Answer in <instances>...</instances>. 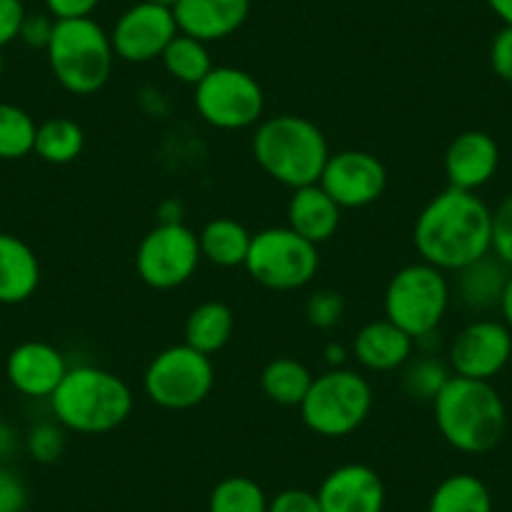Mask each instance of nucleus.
Here are the masks:
<instances>
[{
    "label": "nucleus",
    "mask_w": 512,
    "mask_h": 512,
    "mask_svg": "<svg viewBox=\"0 0 512 512\" xmlns=\"http://www.w3.org/2000/svg\"><path fill=\"white\" fill-rule=\"evenodd\" d=\"M412 239L420 262L460 272L492 254V209L475 191L447 186L420 211Z\"/></svg>",
    "instance_id": "f257e3e1"
},
{
    "label": "nucleus",
    "mask_w": 512,
    "mask_h": 512,
    "mask_svg": "<svg viewBox=\"0 0 512 512\" xmlns=\"http://www.w3.org/2000/svg\"><path fill=\"white\" fill-rule=\"evenodd\" d=\"M435 425L450 447L465 455H485L500 445L507 430V410L490 382L452 374L432 400Z\"/></svg>",
    "instance_id": "f03ea898"
},
{
    "label": "nucleus",
    "mask_w": 512,
    "mask_h": 512,
    "mask_svg": "<svg viewBox=\"0 0 512 512\" xmlns=\"http://www.w3.org/2000/svg\"><path fill=\"white\" fill-rule=\"evenodd\" d=\"M251 151L264 174L292 191L319 184L324 166L332 156L322 128L294 113H282L256 123Z\"/></svg>",
    "instance_id": "7ed1b4c3"
},
{
    "label": "nucleus",
    "mask_w": 512,
    "mask_h": 512,
    "mask_svg": "<svg viewBox=\"0 0 512 512\" xmlns=\"http://www.w3.org/2000/svg\"><path fill=\"white\" fill-rule=\"evenodd\" d=\"M53 417L78 435H106L131 417L134 392L118 374L81 364L68 367L66 377L51 395Z\"/></svg>",
    "instance_id": "20e7f679"
},
{
    "label": "nucleus",
    "mask_w": 512,
    "mask_h": 512,
    "mask_svg": "<svg viewBox=\"0 0 512 512\" xmlns=\"http://www.w3.org/2000/svg\"><path fill=\"white\" fill-rule=\"evenodd\" d=\"M46 56L53 78L73 96L101 91L116 61L111 36L93 18L56 21Z\"/></svg>",
    "instance_id": "39448f33"
},
{
    "label": "nucleus",
    "mask_w": 512,
    "mask_h": 512,
    "mask_svg": "<svg viewBox=\"0 0 512 512\" xmlns=\"http://www.w3.org/2000/svg\"><path fill=\"white\" fill-rule=\"evenodd\" d=\"M447 307H450V282L442 269L427 262L402 267L384 292V319L397 324L415 342L437 332Z\"/></svg>",
    "instance_id": "423d86ee"
},
{
    "label": "nucleus",
    "mask_w": 512,
    "mask_h": 512,
    "mask_svg": "<svg viewBox=\"0 0 512 512\" xmlns=\"http://www.w3.org/2000/svg\"><path fill=\"white\" fill-rule=\"evenodd\" d=\"M372 402V387L362 374L347 367H332L314 377L299 412L314 435L347 437L364 425Z\"/></svg>",
    "instance_id": "0eeeda50"
},
{
    "label": "nucleus",
    "mask_w": 512,
    "mask_h": 512,
    "mask_svg": "<svg viewBox=\"0 0 512 512\" xmlns=\"http://www.w3.org/2000/svg\"><path fill=\"white\" fill-rule=\"evenodd\" d=\"M244 269L256 284L272 292H297L319 272V246L289 226H272L251 236Z\"/></svg>",
    "instance_id": "6e6552de"
},
{
    "label": "nucleus",
    "mask_w": 512,
    "mask_h": 512,
    "mask_svg": "<svg viewBox=\"0 0 512 512\" xmlns=\"http://www.w3.org/2000/svg\"><path fill=\"white\" fill-rule=\"evenodd\" d=\"M214 379L209 354H201L184 342L151 359L144 374V392L161 410L184 412L201 405L211 395Z\"/></svg>",
    "instance_id": "1a4fd4ad"
},
{
    "label": "nucleus",
    "mask_w": 512,
    "mask_h": 512,
    "mask_svg": "<svg viewBox=\"0 0 512 512\" xmlns=\"http://www.w3.org/2000/svg\"><path fill=\"white\" fill-rule=\"evenodd\" d=\"M194 106L209 126L241 131L262 121L264 91L251 73L234 66H214L194 86Z\"/></svg>",
    "instance_id": "9d476101"
},
{
    "label": "nucleus",
    "mask_w": 512,
    "mask_h": 512,
    "mask_svg": "<svg viewBox=\"0 0 512 512\" xmlns=\"http://www.w3.org/2000/svg\"><path fill=\"white\" fill-rule=\"evenodd\" d=\"M201 264L199 234L181 224H159L141 239L136 249V272L141 282L159 292L181 287Z\"/></svg>",
    "instance_id": "9b49d317"
},
{
    "label": "nucleus",
    "mask_w": 512,
    "mask_h": 512,
    "mask_svg": "<svg viewBox=\"0 0 512 512\" xmlns=\"http://www.w3.org/2000/svg\"><path fill=\"white\" fill-rule=\"evenodd\" d=\"M447 357L457 377L490 382L512 359V329L497 319H475L457 332Z\"/></svg>",
    "instance_id": "f8f14e48"
},
{
    "label": "nucleus",
    "mask_w": 512,
    "mask_h": 512,
    "mask_svg": "<svg viewBox=\"0 0 512 512\" xmlns=\"http://www.w3.org/2000/svg\"><path fill=\"white\" fill-rule=\"evenodd\" d=\"M176 33L179 26L171 8L141 0L118 18L108 36L116 58L126 63H149L164 56Z\"/></svg>",
    "instance_id": "ddd939ff"
},
{
    "label": "nucleus",
    "mask_w": 512,
    "mask_h": 512,
    "mask_svg": "<svg viewBox=\"0 0 512 512\" xmlns=\"http://www.w3.org/2000/svg\"><path fill=\"white\" fill-rule=\"evenodd\" d=\"M319 186L339 209H364L387 189V169L369 151L347 149L329 156Z\"/></svg>",
    "instance_id": "4468645a"
},
{
    "label": "nucleus",
    "mask_w": 512,
    "mask_h": 512,
    "mask_svg": "<svg viewBox=\"0 0 512 512\" xmlns=\"http://www.w3.org/2000/svg\"><path fill=\"white\" fill-rule=\"evenodd\" d=\"M66 372L68 364L61 349L38 339L18 344L6 359V377L11 387L33 400H51Z\"/></svg>",
    "instance_id": "2eb2a0df"
},
{
    "label": "nucleus",
    "mask_w": 512,
    "mask_h": 512,
    "mask_svg": "<svg viewBox=\"0 0 512 512\" xmlns=\"http://www.w3.org/2000/svg\"><path fill=\"white\" fill-rule=\"evenodd\" d=\"M317 497L324 512H384L387 490L377 470L349 462L324 477Z\"/></svg>",
    "instance_id": "dca6fc26"
},
{
    "label": "nucleus",
    "mask_w": 512,
    "mask_h": 512,
    "mask_svg": "<svg viewBox=\"0 0 512 512\" xmlns=\"http://www.w3.org/2000/svg\"><path fill=\"white\" fill-rule=\"evenodd\" d=\"M500 166L497 141L485 131H462L445 151V176L452 189L480 191L490 184Z\"/></svg>",
    "instance_id": "f3484780"
},
{
    "label": "nucleus",
    "mask_w": 512,
    "mask_h": 512,
    "mask_svg": "<svg viewBox=\"0 0 512 512\" xmlns=\"http://www.w3.org/2000/svg\"><path fill=\"white\" fill-rule=\"evenodd\" d=\"M171 11L179 33L211 43L234 36L244 26L251 0H179Z\"/></svg>",
    "instance_id": "a211bd4d"
},
{
    "label": "nucleus",
    "mask_w": 512,
    "mask_h": 512,
    "mask_svg": "<svg viewBox=\"0 0 512 512\" xmlns=\"http://www.w3.org/2000/svg\"><path fill=\"white\" fill-rule=\"evenodd\" d=\"M352 352L369 372H395L412 359L415 339L390 319H374L359 329L352 342Z\"/></svg>",
    "instance_id": "6ab92c4d"
},
{
    "label": "nucleus",
    "mask_w": 512,
    "mask_h": 512,
    "mask_svg": "<svg viewBox=\"0 0 512 512\" xmlns=\"http://www.w3.org/2000/svg\"><path fill=\"white\" fill-rule=\"evenodd\" d=\"M287 221L289 229L319 246L337 234L342 209L334 204L332 196L319 184L302 186V189L292 191V199H289L287 206Z\"/></svg>",
    "instance_id": "aec40b11"
},
{
    "label": "nucleus",
    "mask_w": 512,
    "mask_h": 512,
    "mask_svg": "<svg viewBox=\"0 0 512 512\" xmlns=\"http://www.w3.org/2000/svg\"><path fill=\"white\" fill-rule=\"evenodd\" d=\"M41 284V264L31 246L13 234H0V307L23 304Z\"/></svg>",
    "instance_id": "412c9836"
},
{
    "label": "nucleus",
    "mask_w": 512,
    "mask_h": 512,
    "mask_svg": "<svg viewBox=\"0 0 512 512\" xmlns=\"http://www.w3.org/2000/svg\"><path fill=\"white\" fill-rule=\"evenodd\" d=\"M251 236L254 234H249V229L236 219L216 216L206 221L204 229L199 231L201 259L221 269L244 267L251 249Z\"/></svg>",
    "instance_id": "4be33fe9"
},
{
    "label": "nucleus",
    "mask_w": 512,
    "mask_h": 512,
    "mask_svg": "<svg viewBox=\"0 0 512 512\" xmlns=\"http://www.w3.org/2000/svg\"><path fill=\"white\" fill-rule=\"evenodd\" d=\"M457 274H460L457 292H460V299L465 307L475 309V312L500 307L510 267H505L495 254L482 256V259H477L470 267L460 269Z\"/></svg>",
    "instance_id": "5701e85b"
},
{
    "label": "nucleus",
    "mask_w": 512,
    "mask_h": 512,
    "mask_svg": "<svg viewBox=\"0 0 512 512\" xmlns=\"http://www.w3.org/2000/svg\"><path fill=\"white\" fill-rule=\"evenodd\" d=\"M234 337V312L224 302H204L186 317L184 342L214 357Z\"/></svg>",
    "instance_id": "b1692460"
},
{
    "label": "nucleus",
    "mask_w": 512,
    "mask_h": 512,
    "mask_svg": "<svg viewBox=\"0 0 512 512\" xmlns=\"http://www.w3.org/2000/svg\"><path fill=\"white\" fill-rule=\"evenodd\" d=\"M427 512H492L490 487L477 475L457 472L435 487Z\"/></svg>",
    "instance_id": "393cba45"
},
{
    "label": "nucleus",
    "mask_w": 512,
    "mask_h": 512,
    "mask_svg": "<svg viewBox=\"0 0 512 512\" xmlns=\"http://www.w3.org/2000/svg\"><path fill=\"white\" fill-rule=\"evenodd\" d=\"M259 382H262V392L274 405L299 407L307 397L309 387H312L314 374L299 359L277 357L262 369Z\"/></svg>",
    "instance_id": "a878e982"
},
{
    "label": "nucleus",
    "mask_w": 512,
    "mask_h": 512,
    "mask_svg": "<svg viewBox=\"0 0 512 512\" xmlns=\"http://www.w3.org/2000/svg\"><path fill=\"white\" fill-rule=\"evenodd\" d=\"M83 146H86V134H83L81 123L66 116H56L38 126L33 154L46 164L66 166L83 154Z\"/></svg>",
    "instance_id": "bb28decb"
},
{
    "label": "nucleus",
    "mask_w": 512,
    "mask_h": 512,
    "mask_svg": "<svg viewBox=\"0 0 512 512\" xmlns=\"http://www.w3.org/2000/svg\"><path fill=\"white\" fill-rule=\"evenodd\" d=\"M161 63H164L166 73L171 78L186 83V86H199L209 76L211 68H214V61H211V53L206 48V43L184 36V33H176L174 41L166 46Z\"/></svg>",
    "instance_id": "cd10ccee"
},
{
    "label": "nucleus",
    "mask_w": 512,
    "mask_h": 512,
    "mask_svg": "<svg viewBox=\"0 0 512 512\" xmlns=\"http://www.w3.org/2000/svg\"><path fill=\"white\" fill-rule=\"evenodd\" d=\"M269 497L251 477L231 475L216 482L209 495V512H267Z\"/></svg>",
    "instance_id": "c85d7f7f"
},
{
    "label": "nucleus",
    "mask_w": 512,
    "mask_h": 512,
    "mask_svg": "<svg viewBox=\"0 0 512 512\" xmlns=\"http://www.w3.org/2000/svg\"><path fill=\"white\" fill-rule=\"evenodd\" d=\"M36 121L16 103H0V159L18 161L33 154L36 146Z\"/></svg>",
    "instance_id": "c756f323"
},
{
    "label": "nucleus",
    "mask_w": 512,
    "mask_h": 512,
    "mask_svg": "<svg viewBox=\"0 0 512 512\" xmlns=\"http://www.w3.org/2000/svg\"><path fill=\"white\" fill-rule=\"evenodd\" d=\"M405 367V390L412 397H420V400H435L447 384V379L452 377L450 364L440 362L437 357H420L415 362L410 359Z\"/></svg>",
    "instance_id": "7c9ffc66"
},
{
    "label": "nucleus",
    "mask_w": 512,
    "mask_h": 512,
    "mask_svg": "<svg viewBox=\"0 0 512 512\" xmlns=\"http://www.w3.org/2000/svg\"><path fill=\"white\" fill-rule=\"evenodd\" d=\"M63 430L66 427H61L58 422H38V425H33L26 435L28 455L41 462V465H53L66 450Z\"/></svg>",
    "instance_id": "2f4dec72"
},
{
    "label": "nucleus",
    "mask_w": 512,
    "mask_h": 512,
    "mask_svg": "<svg viewBox=\"0 0 512 512\" xmlns=\"http://www.w3.org/2000/svg\"><path fill=\"white\" fill-rule=\"evenodd\" d=\"M304 314H307V322L317 329L337 327L344 317L342 294L332 292V289H319L309 297Z\"/></svg>",
    "instance_id": "473e14b6"
},
{
    "label": "nucleus",
    "mask_w": 512,
    "mask_h": 512,
    "mask_svg": "<svg viewBox=\"0 0 512 512\" xmlns=\"http://www.w3.org/2000/svg\"><path fill=\"white\" fill-rule=\"evenodd\" d=\"M492 254L512 269V194L492 211Z\"/></svg>",
    "instance_id": "72a5a7b5"
},
{
    "label": "nucleus",
    "mask_w": 512,
    "mask_h": 512,
    "mask_svg": "<svg viewBox=\"0 0 512 512\" xmlns=\"http://www.w3.org/2000/svg\"><path fill=\"white\" fill-rule=\"evenodd\" d=\"M267 512H324V510L322 505H319L317 492L302 490V487H287V490L269 497Z\"/></svg>",
    "instance_id": "f704fd0d"
},
{
    "label": "nucleus",
    "mask_w": 512,
    "mask_h": 512,
    "mask_svg": "<svg viewBox=\"0 0 512 512\" xmlns=\"http://www.w3.org/2000/svg\"><path fill=\"white\" fill-rule=\"evenodd\" d=\"M28 505V487L21 475L0 467V512H23Z\"/></svg>",
    "instance_id": "c9c22d12"
},
{
    "label": "nucleus",
    "mask_w": 512,
    "mask_h": 512,
    "mask_svg": "<svg viewBox=\"0 0 512 512\" xmlns=\"http://www.w3.org/2000/svg\"><path fill=\"white\" fill-rule=\"evenodd\" d=\"M490 68L500 81L512 83V26H502L492 38Z\"/></svg>",
    "instance_id": "e433bc0d"
},
{
    "label": "nucleus",
    "mask_w": 512,
    "mask_h": 512,
    "mask_svg": "<svg viewBox=\"0 0 512 512\" xmlns=\"http://www.w3.org/2000/svg\"><path fill=\"white\" fill-rule=\"evenodd\" d=\"M53 28H56V18L51 13H28L26 21L21 26V41L28 48H38V51H46L48 43L53 38Z\"/></svg>",
    "instance_id": "4c0bfd02"
},
{
    "label": "nucleus",
    "mask_w": 512,
    "mask_h": 512,
    "mask_svg": "<svg viewBox=\"0 0 512 512\" xmlns=\"http://www.w3.org/2000/svg\"><path fill=\"white\" fill-rule=\"evenodd\" d=\"M26 16L23 0H0V51L21 36Z\"/></svg>",
    "instance_id": "58836bf2"
},
{
    "label": "nucleus",
    "mask_w": 512,
    "mask_h": 512,
    "mask_svg": "<svg viewBox=\"0 0 512 512\" xmlns=\"http://www.w3.org/2000/svg\"><path fill=\"white\" fill-rule=\"evenodd\" d=\"M101 0H46V8L56 21H73V18H91Z\"/></svg>",
    "instance_id": "ea45409f"
},
{
    "label": "nucleus",
    "mask_w": 512,
    "mask_h": 512,
    "mask_svg": "<svg viewBox=\"0 0 512 512\" xmlns=\"http://www.w3.org/2000/svg\"><path fill=\"white\" fill-rule=\"evenodd\" d=\"M497 309H500V314H502V322L512 329V269H510V274H507L505 292H502L500 307Z\"/></svg>",
    "instance_id": "a19ab883"
},
{
    "label": "nucleus",
    "mask_w": 512,
    "mask_h": 512,
    "mask_svg": "<svg viewBox=\"0 0 512 512\" xmlns=\"http://www.w3.org/2000/svg\"><path fill=\"white\" fill-rule=\"evenodd\" d=\"M18 450V435L11 427L0 425V457H11Z\"/></svg>",
    "instance_id": "79ce46f5"
},
{
    "label": "nucleus",
    "mask_w": 512,
    "mask_h": 512,
    "mask_svg": "<svg viewBox=\"0 0 512 512\" xmlns=\"http://www.w3.org/2000/svg\"><path fill=\"white\" fill-rule=\"evenodd\" d=\"M490 11L502 21V26H512V0H487Z\"/></svg>",
    "instance_id": "37998d69"
},
{
    "label": "nucleus",
    "mask_w": 512,
    "mask_h": 512,
    "mask_svg": "<svg viewBox=\"0 0 512 512\" xmlns=\"http://www.w3.org/2000/svg\"><path fill=\"white\" fill-rule=\"evenodd\" d=\"M327 359L334 364V367H339V364L344 362V349L342 347H334V344H332V347L327 349Z\"/></svg>",
    "instance_id": "c03bdc74"
},
{
    "label": "nucleus",
    "mask_w": 512,
    "mask_h": 512,
    "mask_svg": "<svg viewBox=\"0 0 512 512\" xmlns=\"http://www.w3.org/2000/svg\"><path fill=\"white\" fill-rule=\"evenodd\" d=\"M144 3H154V6H164V8H174L179 0H144Z\"/></svg>",
    "instance_id": "a18cd8bd"
},
{
    "label": "nucleus",
    "mask_w": 512,
    "mask_h": 512,
    "mask_svg": "<svg viewBox=\"0 0 512 512\" xmlns=\"http://www.w3.org/2000/svg\"><path fill=\"white\" fill-rule=\"evenodd\" d=\"M3 71H6V61H3V56H0V76H3Z\"/></svg>",
    "instance_id": "49530a36"
},
{
    "label": "nucleus",
    "mask_w": 512,
    "mask_h": 512,
    "mask_svg": "<svg viewBox=\"0 0 512 512\" xmlns=\"http://www.w3.org/2000/svg\"><path fill=\"white\" fill-rule=\"evenodd\" d=\"M0 425H3V420H0Z\"/></svg>",
    "instance_id": "de8ad7c7"
}]
</instances>
